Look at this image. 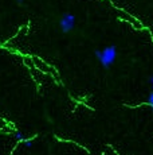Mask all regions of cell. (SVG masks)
Masks as SVG:
<instances>
[{
	"label": "cell",
	"mask_w": 153,
	"mask_h": 155,
	"mask_svg": "<svg viewBox=\"0 0 153 155\" xmlns=\"http://www.w3.org/2000/svg\"><path fill=\"white\" fill-rule=\"evenodd\" d=\"M94 55L97 57V59L99 61V64L102 65V68L105 69H109L111 65L116 62V58H117V47L114 45H110V46H106L104 47L102 50H98L97 49L94 51Z\"/></svg>",
	"instance_id": "6da1fadb"
},
{
	"label": "cell",
	"mask_w": 153,
	"mask_h": 155,
	"mask_svg": "<svg viewBox=\"0 0 153 155\" xmlns=\"http://www.w3.org/2000/svg\"><path fill=\"white\" fill-rule=\"evenodd\" d=\"M59 27L61 30L64 32V34H67V32L73 31L75 27V16L73 14H64L63 16L59 20Z\"/></svg>",
	"instance_id": "7a4b0ae2"
},
{
	"label": "cell",
	"mask_w": 153,
	"mask_h": 155,
	"mask_svg": "<svg viewBox=\"0 0 153 155\" xmlns=\"http://www.w3.org/2000/svg\"><path fill=\"white\" fill-rule=\"evenodd\" d=\"M14 138H15L16 142L22 143V142L26 139V135H24V134H23L20 130H15V131H14Z\"/></svg>",
	"instance_id": "3957f363"
},
{
	"label": "cell",
	"mask_w": 153,
	"mask_h": 155,
	"mask_svg": "<svg viewBox=\"0 0 153 155\" xmlns=\"http://www.w3.org/2000/svg\"><path fill=\"white\" fill-rule=\"evenodd\" d=\"M22 144L26 148H31V147H34V140H32L31 138H26L22 142Z\"/></svg>",
	"instance_id": "277c9868"
},
{
	"label": "cell",
	"mask_w": 153,
	"mask_h": 155,
	"mask_svg": "<svg viewBox=\"0 0 153 155\" xmlns=\"http://www.w3.org/2000/svg\"><path fill=\"white\" fill-rule=\"evenodd\" d=\"M146 104H148L149 107H151V109L153 111V92H151L148 96V100H146Z\"/></svg>",
	"instance_id": "5b68a950"
},
{
	"label": "cell",
	"mask_w": 153,
	"mask_h": 155,
	"mask_svg": "<svg viewBox=\"0 0 153 155\" xmlns=\"http://www.w3.org/2000/svg\"><path fill=\"white\" fill-rule=\"evenodd\" d=\"M148 81H149V85H151V88H152V92H153V74L151 77L148 78Z\"/></svg>",
	"instance_id": "8992f818"
},
{
	"label": "cell",
	"mask_w": 153,
	"mask_h": 155,
	"mask_svg": "<svg viewBox=\"0 0 153 155\" xmlns=\"http://www.w3.org/2000/svg\"><path fill=\"white\" fill-rule=\"evenodd\" d=\"M17 3H19V4H23V0H16Z\"/></svg>",
	"instance_id": "52a82bcc"
}]
</instances>
